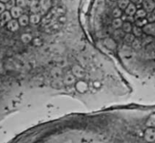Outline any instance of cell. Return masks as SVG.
<instances>
[{"label": "cell", "mask_w": 155, "mask_h": 143, "mask_svg": "<svg viewBox=\"0 0 155 143\" xmlns=\"http://www.w3.org/2000/svg\"><path fill=\"white\" fill-rule=\"evenodd\" d=\"M19 23H18V21L15 19H12L10 21L7 23V28L8 30H10L12 32H15L17 30H18L19 29Z\"/></svg>", "instance_id": "5b68a950"}, {"label": "cell", "mask_w": 155, "mask_h": 143, "mask_svg": "<svg viewBox=\"0 0 155 143\" xmlns=\"http://www.w3.org/2000/svg\"><path fill=\"white\" fill-rule=\"evenodd\" d=\"M112 15L114 18H119L122 16V10L120 9L119 8H116L113 10V12H112Z\"/></svg>", "instance_id": "cb8c5ba5"}, {"label": "cell", "mask_w": 155, "mask_h": 143, "mask_svg": "<svg viewBox=\"0 0 155 143\" xmlns=\"http://www.w3.org/2000/svg\"><path fill=\"white\" fill-rule=\"evenodd\" d=\"M145 138L148 142H153L155 141V129L149 127L145 130Z\"/></svg>", "instance_id": "3957f363"}, {"label": "cell", "mask_w": 155, "mask_h": 143, "mask_svg": "<svg viewBox=\"0 0 155 143\" xmlns=\"http://www.w3.org/2000/svg\"><path fill=\"white\" fill-rule=\"evenodd\" d=\"M1 23H7L8 21H10L12 20V17L11 15V13L8 11H5L3 13L1 14Z\"/></svg>", "instance_id": "9c48e42d"}, {"label": "cell", "mask_w": 155, "mask_h": 143, "mask_svg": "<svg viewBox=\"0 0 155 143\" xmlns=\"http://www.w3.org/2000/svg\"><path fill=\"white\" fill-rule=\"evenodd\" d=\"M142 5L146 12H151L155 9V2L153 0H143Z\"/></svg>", "instance_id": "277c9868"}, {"label": "cell", "mask_w": 155, "mask_h": 143, "mask_svg": "<svg viewBox=\"0 0 155 143\" xmlns=\"http://www.w3.org/2000/svg\"><path fill=\"white\" fill-rule=\"evenodd\" d=\"M104 46L110 50H114L117 48V43L111 38H107L103 42Z\"/></svg>", "instance_id": "52a82bcc"}, {"label": "cell", "mask_w": 155, "mask_h": 143, "mask_svg": "<svg viewBox=\"0 0 155 143\" xmlns=\"http://www.w3.org/2000/svg\"><path fill=\"white\" fill-rule=\"evenodd\" d=\"M40 15L37 13H33V14L30 15V17H29V21L32 24H37L39 23V21H40Z\"/></svg>", "instance_id": "4fadbf2b"}, {"label": "cell", "mask_w": 155, "mask_h": 143, "mask_svg": "<svg viewBox=\"0 0 155 143\" xmlns=\"http://www.w3.org/2000/svg\"><path fill=\"white\" fill-rule=\"evenodd\" d=\"M0 22H1V17H0Z\"/></svg>", "instance_id": "e575fe53"}, {"label": "cell", "mask_w": 155, "mask_h": 143, "mask_svg": "<svg viewBox=\"0 0 155 143\" xmlns=\"http://www.w3.org/2000/svg\"><path fill=\"white\" fill-rule=\"evenodd\" d=\"M35 1H36V0H26V2H27V5L30 6V5L33 4Z\"/></svg>", "instance_id": "1f68e13d"}, {"label": "cell", "mask_w": 155, "mask_h": 143, "mask_svg": "<svg viewBox=\"0 0 155 143\" xmlns=\"http://www.w3.org/2000/svg\"><path fill=\"white\" fill-rule=\"evenodd\" d=\"M58 84H61L59 81H54V82H52V86L55 88H60L61 87V85H58Z\"/></svg>", "instance_id": "f1b7e54d"}, {"label": "cell", "mask_w": 155, "mask_h": 143, "mask_svg": "<svg viewBox=\"0 0 155 143\" xmlns=\"http://www.w3.org/2000/svg\"><path fill=\"white\" fill-rule=\"evenodd\" d=\"M148 20H146V18H139V19H136V26L139 27H143L148 23Z\"/></svg>", "instance_id": "7402d4cb"}, {"label": "cell", "mask_w": 155, "mask_h": 143, "mask_svg": "<svg viewBox=\"0 0 155 143\" xmlns=\"http://www.w3.org/2000/svg\"><path fill=\"white\" fill-rule=\"evenodd\" d=\"M153 1H154V2H155V0H153Z\"/></svg>", "instance_id": "d590c367"}, {"label": "cell", "mask_w": 155, "mask_h": 143, "mask_svg": "<svg viewBox=\"0 0 155 143\" xmlns=\"http://www.w3.org/2000/svg\"><path fill=\"white\" fill-rule=\"evenodd\" d=\"M132 31H133V34L135 36H137V37H139L142 35L143 33V30L141 27L137 26H133V29H132Z\"/></svg>", "instance_id": "d6986e66"}, {"label": "cell", "mask_w": 155, "mask_h": 143, "mask_svg": "<svg viewBox=\"0 0 155 143\" xmlns=\"http://www.w3.org/2000/svg\"><path fill=\"white\" fill-rule=\"evenodd\" d=\"M30 10H31V11L33 12V13H37L39 11L41 10L40 3H39L38 1H36V0L33 3V4L30 5Z\"/></svg>", "instance_id": "2e32d148"}, {"label": "cell", "mask_w": 155, "mask_h": 143, "mask_svg": "<svg viewBox=\"0 0 155 143\" xmlns=\"http://www.w3.org/2000/svg\"><path fill=\"white\" fill-rule=\"evenodd\" d=\"M144 33L148 36H155V22L147 23L142 29Z\"/></svg>", "instance_id": "7a4b0ae2"}, {"label": "cell", "mask_w": 155, "mask_h": 143, "mask_svg": "<svg viewBox=\"0 0 155 143\" xmlns=\"http://www.w3.org/2000/svg\"><path fill=\"white\" fill-rule=\"evenodd\" d=\"M130 3V0H118V8L121 10H125Z\"/></svg>", "instance_id": "ac0fdd59"}, {"label": "cell", "mask_w": 155, "mask_h": 143, "mask_svg": "<svg viewBox=\"0 0 155 143\" xmlns=\"http://www.w3.org/2000/svg\"><path fill=\"white\" fill-rule=\"evenodd\" d=\"M122 29L123 31L126 33H131L132 29H133V26H132L131 23L129 22V21H126V22L123 23L122 25Z\"/></svg>", "instance_id": "9a60e30c"}, {"label": "cell", "mask_w": 155, "mask_h": 143, "mask_svg": "<svg viewBox=\"0 0 155 143\" xmlns=\"http://www.w3.org/2000/svg\"><path fill=\"white\" fill-rule=\"evenodd\" d=\"M5 5H4V3L0 2V14L3 13L5 11Z\"/></svg>", "instance_id": "f546056e"}, {"label": "cell", "mask_w": 155, "mask_h": 143, "mask_svg": "<svg viewBox=\"0 0 155 143\" xmlns=\"http://www.w3.org/2000/svg\"><path fill=\"white\" fill-rule=\"evenodd\" d=\"M15 5H16V1L15 0H9L8 2L5 3V8L8 10H11L13 7H15Z\"/></svg>", "instance_id": "484cf974"}, {"label": "cell", "mask_w": 155, "mask_h": 143, "mask_svg": "<svg viewBox=\"0 0 155 143\" xmlns=\"http://www.w3.org/2000/svg\"><path fill=\"white\" fill-rule=\"evenodd\" d=\"M145 17H146V20H148V22L149 23L155 22V11L154 10L151 12H148Z\"/></svg>", "instance_id": "603a6c76"}, {"label": "cell", "mask_w": 155, "mask_h": 143, "mask_svg": "<svg viewBox=\"0 0 155 143\" xmlns=\"http://www.w3.org/2000/svg\"><path fill=\"white\" fill-rule=\"evenodd\" d=\"M147 126H155V114H152L151 117L148 118L146 123Z\"/></svg>", "instance_id": "d4e9b609"}, {"label": "cell", "mask_w": 155, "mask_h": 143, "mask_svg": "<svg viewBox=\"0 0 155 143\" xmlns=\"http://www.w3.org/2000/svg\"><path fill=\"white\" fill-rule=\"evenodd\" d=\"M9 0H0V2H2V3H6L7 2H8Z\"/></svg>", "instance_id": "d6a6232c"}, {"label": "cell", "mask_w": 155, "mask_h": 143, "mask_svg": "<svg viewBox=\"0 0 155 143\" xmlns=\"http://www.w3.org/2000/svg\"><path fill=\"white\" fill-rule=\"evenodd\" d=\"M76 89L80 93H85L88 90V84L83 81H79L76 83Z\"/></svg>", "instance_id": "8992f818"}, {"label": "cell", "mask_w": 155, "mask_h": 143, "mask_svg": "<svg viewBox=\"0 0 155 143\" xmlns=\"http://www.w3.org/2000/svg\"><path fill=\"white\" fill-rule=\"evenodd\" d=\"M29 17L26 14H22L18 18V23L21 26H26L29 23Z\"/></svg>", "instance_id": "7c38bea8"}, {"label": "cell", "mask_w": 155, "mask_h": 143, "mask_svg": "<svg viewBox=\"0 0 155 143\" xmlns=\"http://www.w3.org/2000/svg\"><path fill=\"white\" fill-rule=\"evenodd\" d=\"M126 10V14H127L128 16H130V17H133L134 16L135 14H136V5H134L133 3H130V4L128 5V6L127 7V8L125 9Z\"/></svg>", "instance_id": "30bf717a"}, {"label": "cell", "mask_w": 155, "mask_h": 143, "mask_svg": "<svg viewBox=\"0 0 155 143\" xmlns=\"http://www.w3.org/2000/svg\"><path fill=\"white\" fill-rule=\"evenodd\" d=\"M110 1H117V0H110Z\"/></svg>", "instance_id": "836d02e7"}, {"label": "cell", "mask_w": 155, "mask_h": 143, "mask_svg": "<svg viewBox=\"0 0 155 143\" xmlns=\"http://www.w3.org/2000/svg\"><path fill=\"white\" fill-rule=\"evenodd\" d=\"M72 74L77 78H83L85 76V71L81 66L75 65L72 68Z\"/></svg>", "instance_id": "6da1fadb"}, {"label": "cell", "mask_w": 155, "mask_h": 143, "mask_svg": "<svg viewBox=\"0 0 155 143\" xmlns=\"http://www.w3.org/2000/svg\"><path fill=\"white\" fill-rule=\"evenodd\" d=\"M140 45H141V43H140V42H139V40H137V39H135V40L133 41V48H134L137 49V48H140Z\"/></svg>", "instance_id": "83f0119b"}, {"label": "cell", "mask_w": 155, "mask_h": 143, "mask_svg": "<svg viewBox=\"0 0 155 143\" xmlns=\"http://www.w3.org/2000/svg\"><path fill=\"white\" fill-rule=\"evenodd\" d=\"M135 37H136V36H135L133 33H127L126 35H124V41H125L126 42H127V43H133V41L136 39Z\"/></svg>", "instance_id": "44dd1931"}, {"label": "cell", "mask_w": 155, "mask_h": 143, "mask_svg": "<svg viewBox=\"0 0 155 143\" xmlns=\"http://www.w3.org/2000/svg\"><path fill=\"white\" fill-rule=\"evenodd\" d=\"M123 20L122 19H120V18H115V19L113 20V21H112V26H113L114 29H115V30H118V29H120V27H122V25H123Z\"/></svg>", "instance_id": "5bb4252c"}, {"label": "cell", "mask_w": 155, "mask_h": 143, "mask_svg": "<svg viewBox=\"0 0 155 143\" xmlns=\"http://www.w3.org/2000/svg\"><path fill=\"white\" fill-rule=\"evenodd\" d=\"M11 15L13 18H19L23 14L22 8H20L18 6H15L11 9Z\"/></svg>", "instance_id": "ba28073f"}, {"label": "cell", "mask_w": 155, "mask_h": 143, "mask_svg": "<svg viewBox=\"0 0 155 143\" xmlns=\"http://www.w3.org/2000/svg\"><path fill=\"white\" fill-rule=\"evenodd\" d=\"M21 39V41H22L24 43L26 44L29 43V42H30L33 40V37H32L31 35L29 34V33H24V34H22Z\"/></svg>", "instance_id": "ffe728a7"}, {"label": "cell", "mask_w": 155, "mask_h": 143, "mask_svg": "<svg viewBox=\"0 0 155 143\" xmlns=\"http://www.w3.org/2000/svg\"><path fill=\"white\" fill-rule=\"evenodd\" d=\"M147 15V12L145 11L144 9L140 8L139 10L136 11V14H135V17L136 19H139V18H145Z\"/></svg>", "instance_id": "e0dca14e"}, {"label": "cell", "mask_w": 155, "mask_h": 143, "mask_svg": "<svg viewBox=\"0 0 155 143\" xmlns=\"http://www.w3.org/2000/svg\"><path fill=\"white\" fill-rule=\"evenodd\" d=\"M142 2H143V0H132V3H133L134 5H137L142 4Z\"/></svg>", "instance_id": "4dcf8cb0"}, {"label": "cell", "mask_w": 155, "mask_h": 143, "mask_svg": "<svg viewBox=\"0 0 155 143\" xmlns=\"http://www.w3.org/2000/svg\"><path fill=\"white\" fill-rule=\"evenodd\" d=\"M149 143H151V142H149Z\"/></svg>", "instance_id": "8d00e7d4"}, {"label": "cell", "mask_w": 155, "mask_h": 143, "mask_svg": "<svg viewBox=\"0 0 155 143\" xmlns=\"http://www.w3.org/2000/svg\"><path fill=\"white\" fill-rule=\"evenodd\" d=\"M16 1L17 6L20 8H24L27 6V2L26 0H15Z\"/></svg>", "instance_id": "4316f807"}, {"label": "cell", "mask_w": 155, "mask_h": 143, "mask_svg": "<svg viewBox=\"0 0 155 143\" xmlns=\"http://www.w3.org/2000/svg\"><path fill=\"white\" fill-rule=\"evenodd\" d=\"M76 81V78L73 74H68L64 78V83L67 85H71Z\"/></svg>", "instance_id": "8fae6325"}]
</instances>
